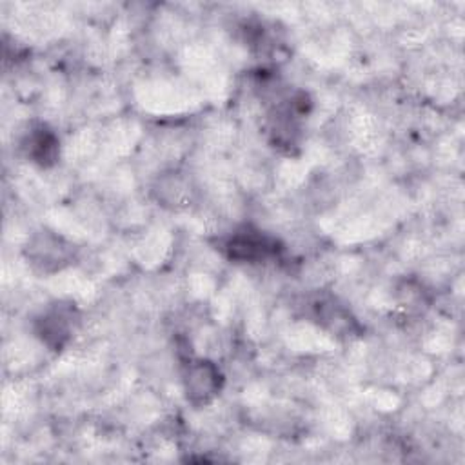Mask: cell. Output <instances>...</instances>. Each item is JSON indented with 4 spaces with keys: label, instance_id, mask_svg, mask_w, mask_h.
I'll list each match as a JSON object with an SVG mask.
<instances>
[{
    "label": "cell",
    "instance_id": "2",
    "mask_svg": "<svg viewBox=\"0 0 465 465\" xmlns=\"http://www.w3.org/2000/svg\"><path fill=\"white\" fill-rule=\"evenodd\" d=\"M55 146H57V140H55L53 134L48 133V131L44 133V130H42L41 133L33 134L32 155L39 162L51 160V158H53V153H55Z\"/></svg>",
    "mask_w": 465,
    "mask_h": 465
},
{
    "label": "cell",
    "instance_id": "1",
    "mask_svg": "<svg viewBox=\"0 0 465 465\" xmlns=\"http://www.w3.org/2000/svg\"><path fill=\"white\" fill-rule=\"evenodd\" d=\"M216 378H218V371L209 363L198 362L189 367L188 376H186V389L191 400L206 402L211 394H215Z\"/></svg>",
    "mask_w": 465,
    "mask_h": 465
},
{
    "label": "cell",
    "instance_id": "3",
    "mask_svg": "<svg viewBox=\"0 0 465 465\" xmlns=\"http://www.w3.org/2000/svg\"><path fill=\"white\" fill-rule=\"evenodd\" d=\"M42 335H44L46 340L55 338L58 342V345L62 344V338L67 336V322L64 314L51 313L50 317L44 318V327H42Z\"/></svg>",
    "mask_w": 465,
    "mask_h": 465
}]
</instances>
